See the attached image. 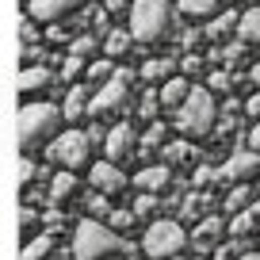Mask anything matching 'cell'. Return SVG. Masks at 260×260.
Returning a JSON list of instances; mask_svg holds the SVG:
<instances>
[{
	"mask_svg": "<svg viewBox=\"0 0 260 260\" xmlns=\"http://www.w3.org/2000/svg\"><path fill=\"white\" fill-rule=\"evenodd\" d=\"M73 260H134V241L107 230L104 222H77L73 234Z\"/></svg>",
	"mask_w": 260,
	"mask_h": 260,
	"instance_id": "cell-1",
	"label": "cell"
},
{
	"mask_svg": "<svg viewBox=\"0 0 260 260\" xmlns=\"http://www.w3.org/2000/svg\"><path fill=\"white\" fill-rule=\"evenodd\" d=\"M57 126H61V107L57 104H23L16 119V134H19V149L23 157H31L35 149L50 146L57 138Z\"/></svg>",
	"mask_w": 260,
	"mask_h": 260,
	"instance_id": "cell-2",
	"label": "cell"
},
{
	"mask_svg": "<svg viewBox=\"0 0 260 260\" xmlns=\"http://www.w3.org/2000/svg\"><path fill=\"white\" fill-rule=\"evenodd\" d=\"M126 31H130L134 42H146V46L165 42L176 31V12L169 8V0H134L130 4V27Z\"/></svg>",
	"mask_w": 260,
	"mask_h": 260,
	"instance_id": "cell-3",
	"label": "cell"
},
{
	"mask_svg": "<svg viewBox=\"0 0 260 260\" xmlns=\"http://www.w3.org/2000/svg\"><path fill=\"white\" fill-rule=\"evenodd\" d=\"M214 119H218V111H214V96L207 88H195L187 92V100L176 107V130L184 134V138H207L214 130Z\"/></svg>",
	"mask_w": 260,
	"mask_h": 260,
	"instance_id": "cell-4",
	"label": "cell"
},
{
	"mask_svg": "<svg viewBox=\"0 0 260 260\" xmlns=\"http://www.w3.org/2000/svg\"><path fill=\"white\" fill-rule=\"evenodd\" d=\"M184 249H187V234H184L180 222H172V218L149 222L146 237H142V252L149 260H176Z\"/></svg>",
	"mask_w": 260,
	"mask_h": 260,
	"instance_id": "cell-5",
	"label": "cell"
},
{
	"mask_svg": "<svg viewBox=\"0 0 260 260\" xmlns=\"http://www.w3.org/2000/svg\"><path fill=\"white\" fill-rule=\"evenodd\" d=\"M130 81H134V73H130V69H115V73L107 77L104 84H100V92L88 100V111L96 115V119H107V115H119L122 107H126V96H130Z\"/></svg>",
	"mask_w": 260,
	"mask_h": 260,
	"instance_id": "cell-6",
	"label": "cell"
},
{
	"mask_svg": "<svg viewBox=\"0 0 260 260\" xmlns=\"http://www.w3.org/2000/svg\"><path fill=\"white\" fill-rule=\"evenodd\" d=\"M88 153H92V146H88V138H84V130H65V134H57L46 146L50 165H57L61 172L81 169V165L88 161Z\"/></svg>",
	"mask_w": 260,
	"mask_h": 260,
	"instance_id": "cell-7",
	"label": "cell"
},
{
	"mask_svg": "<svg viewBox=\"0 0 260 260\" xmlns=\"http://www.w3.org/2000/svg\"><path fill=\"white\" fill-rule=\"evenodd\" d=\"M134 146H138L134 126H130V122H119V126H111V130L104 134V153H107L104 161L119 169L122 161H130V157H134Z\"/></svg>",
	"mask_w": 260,
	"mask_h": 260,
	"instance_id": "cell-8",
	"label": "cell"
},
{
	"mask_svg": "<svg viewBox=\"0 0 260 260\" xmlns=\"http://www.w3.org/2000/svg\"><path fill=\"white\" fill-rule=\"evenodd\" d=\"M256 172H260V157L252 153V149H234L230 161L218 169V180L222 184H245V180H252Z\"/></svg>",
	"mask_w": 260,
	"mask_h": 260,
	"instance_id": "cell-9",
	"label": "cell"
},
{
	"mask_svg": "<svg viewBox=\"0 0 260 260\" xmlns=\"http://www.w3.org/2000/svg\"><path fill=\"white\" fill-rule=\"evenodd\" d=\"M88 180H92V187H96V195H107V199L130 187V176H126L122 169H115V165H107V161H96V165H92V176H88Z\"/></svg>",
	"mask_w": 260,
	"mask_h": 260,
	"instance_id": "cell-10",
	"label": "cell"
},
{
	"mask_svg": "<svg viewBox=\"0 0 260 260\" xmlns=\"http://www.w3.org/2000/svg\"><path fill=\"white\" fill-rule=\"evenodd\" d=\"M84 8V0H27V12L39 23H61L69 12Z\"/></svg>",
	"mask_w": 260,
	"mask_h": 260,
	"instance_id": "cell-11",
	"label": "cell"
},
{
	"mask_svg": "<svg viewBox=\"0 0 260 260\" xmlns=\"http://www.w3.org/2000/svg\"><path fill=\"white\" fill-rule=\"evenodd\" d=\"M222 230H226V226H222L218 214H207V218L191 230V249L195 252H214L218 241H222Z\"/></svg>",
	"mask_w": 260,
	"mask_h": 260,
	"instance_id": "cell-12",
	"label": "cell"
},
{
	"mask_svg": "<svg viewBox=\"0 0 260 260\" xmlns=\"http://www.w3.org/2000/svg\"><path fill=\"white\" fill-rule=\"evenodd\" d=\"M130 184H138L142 195H157V191H165V187L172 184V169H165V165H146Z\"/></svg>",
	"mask_w": 260,
	"mask_h": 260,
	"instance_id": "cell-13",
	"label": "cell"
},
{
	"mask_svg": "<svg viewBox=\"0 0 260 260\" xmlns=\"http://www.w3.org/2000/svg\"><path fill=\"white\" fill-rule=\"evenodd\" d=\"M54 73H50L46 65H27L23 73H19V92L23 96H31V92H50L54 88Z\"/></svg>",
	"mask_w": 260,
	"mask_h": 260,
	"instance_id": "cell-14",
	"label": "cell"
},
{
	"mask_svg": "<svg viewBox=\"0 0 260 260\" xmlns=\"http://www.w3.org/2000/svg\"><path fill=\"white\" fill-rule=\"evenodd\" d=\"M88 88L84 84H69V92H65V104H61V119H69V122H77V119H84L88 115Z\"/></svg>",
	"mask_w": 260,
	"mask_h": 260,
	"instance_id": "cell-15",
	"label": "cell"
},
{
	"mask_svg": "<svg viewBox=\"0 0 260 260\" xmlns=\"http://www.w3.org/2000/svg\"><path fill=\"white\" fill-rule=\"evenodd\" d=\"M187 92H191V84H187L184 77H169V81L157 88V104H161V107H172V111H176V107L187 100Z\"/></svg>",
	"mask_w": 260,
	"mask_h": 260,
	"instance_id": "cell-16",
	"label": "cell"
},
{
	"mask_svg": "<svg viewBox=\"0 0 260 260\" xmlns=\"http://www.w3.org/2000/svg\"><path fill=\"white\" fill-rule=\"evenodd\" d=\"M237 35H241V46H260V4H252L245 16H237Z\"/></svg>",
	"mask_w": 260,
	"mask_h": 260,
	"instance_id": "cell-17",
	"label": "cell"
},
{
	"mask_svg": "<svg viewBox=\"0 0 260 260\" xmlns=\"http://www.w3.org/2000/svg\"><path fill=\"white\" fill-rule=\"evenodd\" d=\"M77 191V176L73 172H57V176H50V207H61L65 199H73Z\"/></svg>",
	"mask_w": 260,
	"mask_h": 260,
	"instance_id": "cell-18",
	"label": "cell"
},
{
	"mask_svg": "<svg viewBox=\"0 0 260 260\" xmlns=\"http://www.w3.org/2000/svg\"><path fill=\"white\" fill-rule=\"evenodd\" d=\"M214 207V199L211 195H203V191H191V195H184V203H180V214H184L187 222H203V214Z\"/></svg>",
	"mask_w": 260,
	"mask_h": 260,
	"instance_id": "cell-19",
	"label": "cell"
},
{
	"mask_svg": "<svg viewBox=\"0 0 260 260\" xmlns=\"http://www.w3.org/2000/svg\"><path fill=\"white\" fill-rule=\"evenodd\" d=\"M172 69H176L172 57H149V61L142 65V81H146V84H165L172 77Z\"/></svg>",
	"mask_w": 260,
	"mask_h": 260,
	"instance_id": "cell-20",
	"label": "cell"
},
{
	"mask_svg": "<svg viewBox=\"0 0 260 260\" xmlns=\"http://www.w3.org/2000/svg\"><path fill=\"white\" fill-rule=\"evenodd\" d=\"M130 42H134V39H130L126 27H111V31H107V39H104V54L115 61V57L130 54Z\"/></svg>",
	"mask_w": 260,
	"mask_h": 260,
	"instance_id": "cell-21",
	"label": "cell"
},
{
	"mask_svg": "<svg viewBox=\"0 0 260 260\" xmlns=\"http://www.w3.org/2000/svg\"><path fill=\"white\" fill-rule=\"evenodd\" d=\"M161 146H165V126H161V122H153V126L138 138L134 153H138V157H149V153H161Z\"/></svg>",
	"mask_w": 260,
	"mask_h": 260,
	"instance_id": "cell-22",
	"label": "cell"
},
{
	"mask_svg": "<svg viewBox=\"0 0 260 260\" xmlns=\"http://www.w3.org/2000/svg\"><path fill=\"white\" fill-rule=\"evenodd\" d=\"M195 153H199V149H191L187 142H165V146H161L165 169H172V165H180V161H191Z\"/></svg>",
	"mask_w": 260,
	"mask_h": 260,
	"instance_id": "cell-23",
	"label": "cell"
},
{
	"mask_svg": "<svg viewBox=\"0 0 260 260\" xmlns=\"http://www.w3.org/2000/svg\"><path fill=\"white\" fill-rule=\"evenodd\" d=\"M234 27H237V12H222V16H214L211 23H207L203 35H207V39H214V42H222Z\"/></svg>",
	"mask_w": 260,
	"mask_h": 260,
	"instance_id": "cell-24",
	"label": "cell"
},
{
	"mask_svg": "<svg viewBox=\"0 0 260 260\" xmlns=\"http://www.w3.org/2000/svg\"><path fill=\"white\" fill-rule=\"evenodd\" d=\"M50 249H54V234H39V237H31V241L23 245V256L19 260H46Z\"/></svg>",
	"mask_w": 260,
	"mask_h": 260,
	"instance_id": "cell-25",
	"label": "cell"
},
{
	"mask_svg": "<svg viewBox=\"0 0 260 260\" xmlns=\"http://www.w3.org/2000/svg\"><path fill=\"white\" fill-rule=\"evenodd\" d=\"M84 19H88V16H81V19H65V23L46 27V42H69V39H73V35L84 27Z\"/></svg>",
	"mask_w": 260,
	"mask_h": 260,
	"instance_id": "cell-26",
	"label": "cell"
},
{
	"mask_svg": "<svg viewBox=\"0 0 260 260\" xmlns=\"http://www.w3.org/2000/svg\"><path fill=\"white\" fill-rule=\"evenodd\" d=\"M218 8H222V0H180V16H191V19L214 16Z\"/></svg>",
	"mask_w": 260,
	"mask_h": 260,
	"instance_id": "cell-27",
	"label": "cell"
},
{
	"mask_svg": "<svg viewBox=\"0 0 260 260\" xmlns=\"http://www.w3.org/2000/svg\"><path fill=\"white\" fill-rule=\"evenodd\" d=\"M252 230H256V214H252V211L234 214V222H230V237H234V241H249Z\"/></svg>",
	"mask_w": 260,
	"mask_h": 260,
	"instance_id": "cell-28",
	"label": "cell"
},
{
	"mask_svg": "<svg viewBox=\"0 0 260 260\" xmlns=\"http://www.w3.org/2000/svg\"><path fill=\"white\" fill-rule=\"evenodd\" d=\"M249 207H252V187L249 184H237L234 191L226 195V211L230 214H241V211H249Z\"/></svg>",
	"mask_w": 260,
	"mask_h": 260,
	"instance_id": "cell-29",
	"label": "cell"
},
{
	"mask_svg": "<svg viewBox=\"0 0 260 260\" xmlns=\"http://www.w3.org/2000/svg\"><path fill=\"white\" fill-rule=\"evenodd\" d=\"M111 73H115V61H111V57H100V61L88 65V84H104Z\"/></svg>",
	"mask_w": 260,
	"mask_h": 260,
	"instance_id": "cell-30",
	"label": "cell"
},
{
	"mask_svg": "<svg viewBox=\"0 0 260 260\" xmlns=\"http://www.w3.org/2000/svg\"><path fill=\"white\" fill-rule=\"evenodd\" d=\"M96 50H100L96 35H77V42L69 46V57H88V54H96Z\"/></svg>",
	"mask_w": 260,
	"mask_h": 260,
	"instance_id": "cell-31",
	"label": "cell"
},
{
	"mask_svg": "<svg viewBox=\"0 0 260 260\" xmlns=\"http://www.w3.org/2000/svg\"><path fill=\"white\" fill-rule=\"evenodd\" d=\"M107 218H111V226H107V230H115V234L134 226V211H130V207H111V214H107Z\"/></svg>",
	"mask_w": 260,
	"mask_h": 260,
	"instance_id": "cell-32",
	"label": "cell"
},
{
	"mask_svg": "<svg viewBox=\"0 0 260 260\" xmlns=\"http://www.w3.org/2000/svg\"><path fill=\"white\" fill-rule=\"evenodd\" d=\"M138 111H142V119H149V126L157 122V111H161V104H157V88H149L146 96H142V107H138Z\"/></svg>",
	"mask_w": 260,
	"mask_h": 260,
	"instance_id": "cell-33",
	"label": "cell"
},
{
	"mask_svg": "<svg viewBox=\"0 0 260 260\" xmlns=\"http://www.w3.org/2000/svg\"><path fill=\"white\" fill-rule=\"evenodd\" d=\"M88 211H92V222L107 218V214H111V199H107V195H88Z\"/></svg>",
	"mask_w": 260,
	"mask_h": 260,
	"instance_id": "cell-34",
	"label": "cell"
},
{
	"mask_svg": "<svg viewBox=\"0 0 260 260\" xmlns=\"http://www.w3.org/2000/svg\"><path fill=\"white\" fill-rule=\"evenodd\" d=\"M157 203H161L157 195H138V199H134V207H130V211H134V218H142V214H153V211H157Z\"/></svg>",
	"mask_w": 260,
	"mask_h": 260,
	"instance_id": "cell-35",
	"label": "cell"
},
{
	"mask_svg": "<svg viewBox=\"0 0 260 260\" xmlns=\"http://www.w3.org/2000/svg\"><path fill=\"white\" fill-rule=\"evenodd\" d=\"M214 180H218V169L199 165V169H195V176H191V187H207V184H214Z\"/></svg>",
	"mask_w": 260,
	"mask_h": 260,
	"instance_id": "cell-36",
	"label": "cell"
},
{
	"mask_svg": "<svg viewBox=\"0 0 260 260\" xmlns=\"http://www.w3.org/2000/svg\"><path fill=\"white\" fill-rule=\"evenodd\" d=\"M207 84H211L214 92H230V84H234V77H230L226 69H214V73L207 77Z\"/></svg>",
	"mask_w": 260,
	"mask_h": 260,
	"instance_id": "cell-37",
	"label": "cell"
},
{
	"mask_svg": "<svg viewBox=\"0 0 260 260\" xmlns=\"http://www.w3.org/2000/svg\"><path fill=\"white\" fill-rule=\"evenodd\" d=\"M23 57H27V65H46L50 57V50H42V46H23Z\"/></svg>",
	"mask_w": 260,
	"mask_h": 260,
	"instance_id": "cell-38",
	"label": "cell"
},
{
	"mask_svg": "<svg viewBox=\"0 0 260 260\" xmlns=\"http://www.w3.org/2000/svg\"><path fill=\"white\" fill-rule=\"evenodd\" d=\"M73 77H81V57H65L61 61V81L69 84Z\"/></svg>",
	"mask_w": 260,
	"mask_h": 260,
	"instance_id": "cell-39",
	"label": "cell"
},
{
	"mask_svg": "<svg viewBox=\"0 0 260 260\" xmlns=\"http://www.w3.org/2000/svg\"><path fill=\"white\" fill-rule=\"evenodd\" d=\"M19 39H23V46H35V39H39L35 19H23V23H19Z\"/></svg>",
	"mask_w": 260,
	"mask_h": 260,
	"instance_id": "cell-40",
	"label": "cell"
},
{
	"mask_svg": "<svg viewBox=\"0 0 260 260\" xmlns=\"http://www.w3.org/2000/svg\"><path fill=\"white\" fill-rule=\"evenodd\" d=\"M31 180H35V165H31V157H23V161H19V184L31 187Z\"/></svg>",
	"mask_w": 260,
	"mask_h": 260,
	"instance_id": "cell-41",
	"label": "cell"
},
{
	"mask_svg": "<svg viewBox=\"0 0 260 260\" xmlns=\"http://www.w3.org/2000/svg\"><path fill=\"white\" fill-rule=\"evenodd\" d=\"M180 65H184V73H187V77H195V73H199V69H203V61H199V54H187V57H184V61H180Z\"/></svg>",
	"mask_w": 260,
	"mask_h": 260,
	"instance_id": "cell-42",
	"label": "cell"
},
{
	"mask_svg": "<svg viewBox=\"0 0 260 260\" xmlns=\"http://www.w3.org/2000/svg\"><path fill=\"white\" fill-rule=\"evenodd\" d=\"M245 115H249V119H260V92H252V96L245 100Z\"/></svg>",
	"mask_w": 260,
	"mask_h": 260,
	"instance_id": "cell-43",
	"label": "cell"
},
{
	"mask_svg": "<svg viewBox=\"0 0 260 260\" xmlns=\"http://www.w3.org/2000/svg\"><path fill=\"white\" fill-rule=\"evenodd\" d=\"M19 226H23V230L35 226V207L31 203H23V211H19Z\"/></svg>",
	"mask_w": 260,
	"mask_h": 260,
	"instance_id": "cell-44",
	"label": "cell"
},
{
	"mask_svg": "<svg viewBox=\"0 0 260 260\" xmlns=\"http://www.w3.org/2000/svg\"><path fill=\"white\" fill-rule=\"evenodd\" d=\"M107 16H119V12H126V0H107Z\"/></svg>",
	"mask_w": 260,
	"mask_h": 260,
	"instance_id": "cell-45",
	"label": "cell"
},
{
	"mask_svg": "<svg viewBox=\"0 0 260 260\" xmlns=\"http://www.w3.org/2000/svg\"><path fill=\"white\" fill-rule=\"evenodd\" d=\"M249 146H252V153L260 157V122H256V126H252V134H249Z\"/></svg>",
	"mask_w": 260,
	"mask_h": 260,
	"instance_id": "cell-46",
	"label": "cell"
},
{
	"mask_svg": "<svg viewBox=\"0 0 260 260\" xmlns=\"http://www.w3.org/2000/svg\"><path fill=\"white\" fill-rule=\"evenodd\" d=\"M199 35H203V31H195V27H191V31H184L180 39H184V46H195V42H199Z\"/></svg>",
	"mask_w": 260,
	"mask_h": 260,
	"instance_id": "cell-47",
	"label": "cell"
},
{
	"mask_svg": "<svg viewBox=\"0 0 260 260\" xmlns=\"http://www.w3.org/2000/svg\"><path fill=\"white\" fill-rule=\"evenodd\" d=\"M249 81H252V84H260V65H252V69H249Z\"/></svg>",
	"mask_w": 260,
	"mask_h": 260,
	"instance_id": "cell-48",
	"label": "cell"
},
{
	"mask_svg": "<svg viewBox=\"0 0 260 260\" xmlns=\"http://www.w3.org/2000/svg\"><path fill=\"white\" fill-rule=\"evenodd\" d=\"M237 260H260V252H245V256H237Z\"/></svg>",
	"mask_w": 260,
	"mask_h": 260,
	"instance_id": "cell-49",
	"label": "cell"
},
{
	"mask_svg": "<svg viewBox=\"0 0 260 260\" xmlns=\"http://www.w3.org/2000/svg\"><path fill=\"white\" fill-rule=\"evenodd\" d=\"M249 211H252V214H256V218H260V199H256V203H252V207H249Z\"/></svg>",
	"mask_w": 260,
	"mask_h": 260,
	"instance_id": "cell-50",
	"label": "cell"
},
{
	"mask_svg": "<svg viewBox=\"0 0 260 260\" xmlns=\"http://www.w3.org/2000/svg\"><path fill=\"white\" fill-rule=\"evenodd\" d=\"M252 4H260V0H252Z\"/></svg>",
	"mask_w": 260,
	"mask_h": 260,
	"instance_id": "cell-51",
	"label": "cell"
}]
</instances>
